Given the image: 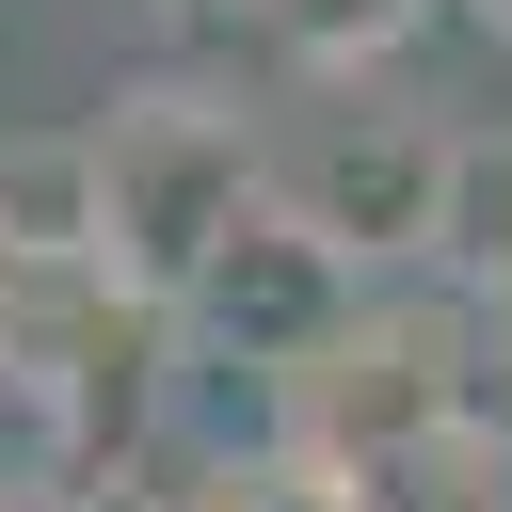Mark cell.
I'll use <instances>...</instances> for the list:
<instances>
[{"label": "cell", "mask_w": 512, "mask_h": 512, "mask_svg": "<svg viewBox=\"0 0 512 512\" xmlns=\"http://www.w3.org/2000/svg\"><path fill=\"white\" fill-rule=\"evenodd\" d=\"M432 240H448V256H480V272H512V160H480V144H464V160L432 176Z\"/></svg>", "instance_id": "cell-4"}, {"label": "cell", "mask_w": 512, "mask_h": 512, "mask_svg": "<svg viewBox=\"0 0 512 512\" xmlns=\"http://www.w3.org/2000/svg\"><path fill=\"white\" fill-rule=\"evenodd\" d=\"M16 256H96V144H0V272Z\"/></svg>", "instance_id": "cell-3"}, {"label": "cell", "mask_w": 512, "mask_h": 512, "mask_svg": "<svg viewBox=\"0 0 512 512\" xmlns=\"http://www.w3.org/2000/svg\"><path fill=\"white\" fill-rule=\"evenodd\" d=\"M192 512H352V480L336 464H224Z\"/></svg>", "instance_id": "cell-5"}, {"label": "cell", "mask_w": 512, "mask_h": 512, "mask_svg": "<svg viewBox=\"0 0 512 512\" xmlns=\"http://www.w3.org/2000/svg\"><path fill=\"white\" fill-rule=\"evenodd\" d=\"M192 304H208L240 352H320V336H336V256H320L304 224H224V240L192 256Z\"/></svg>", "instance_id": "cell-2"}, {"label": "cell", "mask_w": 512, "mask_h": 512, "mask_svg": "<svg viewBox=\"0 0 512 512\" xmlns=\"http://www.w3.org/2000/svg\"><path fill=\"white\" fill-rule=\"evenodd\" d=\"M240 224V144L208 112H128L96 128V256H128L144 288H192V256Z\"/></svg>", "instance_id": "cell-1"}]
</instances>
